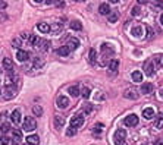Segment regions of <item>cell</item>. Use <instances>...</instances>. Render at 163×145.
I'll list each match as a JSON object with an SVG mask.
<instances>
[{"instance_id":"39","label":"cell","mask_w":163,"mask_h":145,"mask_svg":"<svg viewBox=\"0 0 163 145\" xmlns=\"http://www.w3.org/2000/svg\"><path fill=\"white\" fill-rule=\"evenodd\" d=\"M77 133V129L75 128H68V131H66V135L68 136H72V135H75Z\"/></svg>"},{"instance_id":"40","label":"cell","mask_w":163,"mask_h":145,"mask_svg":"<svg viewBox=\"0 0 163 145\" xmlns=\"http://www.w3.org/2000/svg\"><path fill=\"white\" fill-rule=\"evenodd\" d=\"M60 30H62V25H60V23H56V25L52 27V31H53V32H59Z\"/></svg>"},{"instance_id":"18","label":"cell","mask_w":163,"mask_h":145,"mask_svg":"<svg viewBox=\"0 0 163 145\" xmlns=\"http://www.w3.org/2000/svg\"><path fill=\"white\" fill-rule=\"evenodd\" d=\"M55 126H56V129L63 128V126H65V117H62V116H56V117H55Z\"/></svg>"},{"instance_id":"41","label":"cell","mask_w":163,"mask_h":145,"mask_svg":"<svg viewBox=\"0 0 163 145\" xmlns=\"http://www.w3.org/2000/svg\"><path fill=\"white\" fill-rule=\"evenodd\" d=\"M9 131V125L8 123H2V135H5V132Z\"/></svg>"},{"instance_id":"38","label":"cell","mask_w":163,"mask_h":145,"mask_svg":"<svg viewBox=\"0 0 163 145\" xmlns=\"http://www.w3.org/2000/svg\"><path fill=\"white\" fill-rule=\"evenodd\" d=\"M140 13H141V9H140L138 6H134L132 8V15L134 16H140Z\"/></svg>"},{"instance_id":"4","label":"cell","mask_w":163,"mask_h":145,"mask_svg":"<svg viewBox=\"0 0 163 145\" xmlns=\"http://www.w3.org/2000/svg\"><path fill=\"white\" fill-rule=\"evenodd\" d=\"M143 69H144V72H146V75H147V76H153V75L156 74V67H154V65H153V62H151V60L146 62V63H144V66H143Z\"/></svg>"},{"instance_id":"32","label":"cell","mask_w":163,"mask_h":145,"mask_svg":"<svg viewBox=\"0 0 163 145\" xmlns=\"http://www.w3.org/2000/svg\"><path fill=\"white\" fill-rule=\"evenodd\" d=\"M102 52H104V53H107V54H110V56H112L113 48H112L109 44H103V45H102Z\"/></svg>"},{"instance_id":"35","label":"cell","mask_w":163,"mask_h":145,"mask_svg":"<svg viewBox=\"0 0 163 145\" xmlns=\"http://www.w3.org/2000/svg\"><path fill=\"white\" fill-rule=\"evenodd\" d=\"M154 35H156V34H154L153 28H151V27H147V38H148V40H153Z\"/></svg>"},{"instance_id":"36","label":"cell","mask_w":163,"mask_h":145,"mask_svg":"<svg viewBox=\"0 0 163 145\" xmlns=\"http://www.w3.org/2000/svg\"><path fill=\"white\" fill-rule=\"evenodd\" d=\"M32 111H34V114L41 116V114H43V107H40V106H34V107H32Z\"/></svg>"},{"instance_id":"28","label":"cell","mask_w":163,"mask_h":145,"mask_svg":"<svg viewBox=\"0 0 163 145\" xmlns=\"http://www.w3.org/2000/svg\"><path fill=\"white\" fill-rule=\"evenodd\" d=\"M71 28L75 30V31H81L82 30V25L79 21H71Z\"/></svg>"},{"instance_id":"21","label":"cell","mask_w":163,"mask_h":145,"mask_svg":"<svg viewBox=\"0 0 163 145\" xmlns=\"http://www.w3.org/2000/svg\"><path fill=\"white\" fill-rule=\"evenodd\" d=\"M27 142H28V145H38L40 144V138L37 135H30L27 138Z\"/></svg>"},{"instance_id":"31","label":"cell","mask_w":163,"mask_h":145,"mask_svg":"<svg viewBox=\"0 0 163 145\" xmlns=\"http://www.w3.org/2000/svg\"><path fill=\"white\" fill-rule=\"evenodd\" d=\"M12 135H13V139L18 142V141H21V138H22V132L19 131V129H13L12 131Z\"/></svg>"},{"instance_id":"23","label":"cell","mask_w":163,"mask_h":145,"mask_svg":"<svg viewBox=\"0 0 163 145\" xmlns=\"http://www.w3.org/2000/svg\"><path fill=\"white\" fill-rule=\"evenodd\" d=\"M153 116H154V110H153L151 107L143 110V117H144V119H151Z\"/></svg>"},{"instance_id":"37","label":"cell","mask_w":163,"mask_h":145,"mask_svg":"<svg viewBox=\"0 0 163 145\" xmlns=\"http://www.w3.org/2000/svg\"><path fill=\"white\" fill-rule=\"evenodd\" d=\"M37 41H38V38H37L35 35H30V38H28V43H30L31 45H35V44H37Z\"/></svg>"},{"instance_id":"10","label":"cell","mask_w":163,"mask_h":145,"mask_svg":"<svg viewBox=\"0 0 163 145\" xmlns=\"http://www.w3.org/2000/svg\"><path fill=\"white\" fill-rule=\"evenodd\" d=\"M57 107L59 109H66L68 106H69V98H66L65 95H60V97H57Z\"/></svg>"},{"instance_id":"30","label":"cell","mask_w":163,"mask_h":145,"mask_svg":"<svg viewBox=\"0 0 163 145\" xmlns=\"http://www.w3.org/2000/svg\"><path fill=\"white\" fill-rule=\"evenodd\" d=\"M43 65H44V60H43L41 57H35V59H34V67H35V69H41Z\"/></svg>"},{"instance_id":"27","label":"cell","mask_w":163,"mask_h":145,"mask_svg":"<svg viewBox=\"0 0 163 145\" xmlns=\"http://www.w3.org/2000/svg\"><path fill=\"white\" fill-rule=\"evenodd\" d=\"M107 19H109V22H112V23H113V22H116V21L119 19V13L116 12V10H112V12H110V15L107 16Z\"/></svg>"},{"instance_id":"48","label":"cell","mask_w":163,"mask_h":145,"mask_svg":"<svg viewBox=\"0 0 163 145\" xmlns=\"http://www.w3.org/2000/svg\"><path fill=\"white\" fill-rule=\"evenodd\" d=\"M119 145H128V144H126V142H122V144H119Z\"/></svg>"},{"instance_id":"47","label":"cell","mask_w":163,"mask_h":145,"mask_svg":"<svg viewBox=\"0 0 163 145\" xmlns=\"http://www.w3.org/2000/svg\"><path fill=\"white\" fill-rule=\"evenodd\" d=\"M160 23H162V25H163V13L160 15Z\"/></svg>"},{"instance_id":"25","label":"cell","mask_w":163,"mask_h":145,"mask_svg":"<svg viewBox=\"0 0 163 145\" xmlns=\"http://www.w3.org/2000/svg\"><path fill=\"white\" fill-rule=\"evenodd\" d=\"M131 76H132V79H134L135 82H141V81H143V74H141L140 70H134Z\"/></svg>"},{"instance_id":"44","label":"cell","mask_w":163,"mask_h":145,"mask_svg":"<svg viewBox=\"0 0 163 145\" xmlns=\"http://www.w3.org/2000/svg\"><path fill=\"white\" fill-rule=\"evenodd\" d=\"M0 8H2V10L6 9V8H8V3H6V2H2V3H0Z\"/></svg>"},{"instance_id":"14","label":"cell","mask_w":163,"mask_h":145,"mask_svg":"<svg viewBox=\"0 0 163 145\" xmlns=\"http://www.w3.org/2000/svg\"><path fill=\"white\" fill-rule=\"evenodd\" d=\"M103 128H104V126H103L102 123H96L94 128H93V135H94L96 138H99V136L103 133Z\"/></svg>"},{"instance_id":"24","label":"cell","mask_w":163,"mask_h":145,"mask_svg":"<svg viewBox=\"0 0 163 145\" xmlns=\"http://www.w3.org/2000/svg\"><path fill=\"white\" fill-rule=\"evenodd\" d=\"M88 60H90V63H93V65L96 63V60H97V52L94 50V48H91V50H90V54H88Z\"/></svg>"},{"instance_id":"2","label":"cell","mask_w":163,"mask_h":145,"mask_svg":"<svg viewBox=\"0 0 163 145\" xmlns=\"http://www.w3.org/2000/svg\"><path fill=\"white\" fill-rule=\"evenodd\" d=\"M16 92H18V89H16L15 84L8 85L6 88H3V98L5 100H10V98H13V97L16 95Z\"/></svg>"},{"instance_id":"22","label":"cell","mask_w":163,"mask_h":145,"mask_svg":"<svg viewBox=\"0 0 163 145\" xmlns=\"http://www.w3.org/2000/svg\"><path fill=\"white\" fill-rule=\"evenodd\" d=\"M154 128H157V129L163 128V113H159L157 119L154 120Z\"/></svg>"},{"instance_id":"8","label":"cell","mask_w":163,"mask_h":145,"mask_svg":"<svg viewBox=\"0 0 163 145\" xmlns=\"http://www.w3.org/2000/svg\"><path fill=\"white\" fill-rule=\"evenodd\" d=\"M35 47L38 48V50H41V52H46V50H49V47H50V41L38 38V41H37Z\"/></svg>"},{"instance_id":"16","label":"cell","mask_w":163,"mask_h":145,"mask_svg":"<svg viewBox=\"0 0 163 145\" xmlns=\"http://www.w3.org/2000/svg\"><path fill=\"white\" fill-rule=\"evenodd\" d=\"M66 45H68V48H69V50H75V48L79 45V41L77 40V38H71V40H69L68 43H66Z\"/></svg>"},{"instance_id":"11","label":"cell","mask_w":163,"mask_h":145,"mask_svg":"<svg viewBox=\"0 0 163 145\" xmlns=\"http://www.w3.org/2000/svg\"><path fill=\"white\" fill-rule=\"evenodd\" d=\"M3 69L8 72V74H9V72H13V62L9 57H5L3 59Z\"/></svg>"},{"instance_id":"13","label":"cell","mask_w":163,"mask_h":145,"mask_svg":"<svg viewBox=\"0 0 163 145\" xmlns=\"http://www.w3.org/2000/svg\"><path fill=\"white\" fill-rule=\"evenodd\" d=\"M10 119H12V122H13L15 125L21 123V120H22V114H21V111H19V110H15V111L12 113Z\"/></svg>"},{"instance_id":"19","label":"cell","mask_w":163,"mask_h":145,"mask_svg":"<svg viewBox=\"0 0 163 145\" xmlns=\"http://www.w3.org/2000/svg\"><path fill=\"white\" fill-rule=\"evenodd\" d=\"M118 66H119V62L116 60V59H112V60L109 62V69H110V72H109V74H112V72L115 74V72L118 70Z\"/></svg>"},{"instance_id":"7","label":"cell","mask_w":163,"mask_h":145,"mask_svg":"<svg viewBox=\"0 0 163 145\" xmlns=\"http://www.w3.org/2000/svg\"><path fill=\"white\" fill-rule=\"evenodd\" d=\"M124 123H125V126H135V125H138V116H135V114L126 116L125 120H124Z\"/></svg>"},{"instance_id":"12","label":"cell","mask_w":163,"mask_h":145,"mask_svg":"<svg viewBox=\"0 0 163 145\" xmlns=\"http://www.w3.org/2000/svg\"><path fill=\"white\" fill-rule=\"evenodd\" d=\"M99 13L100 15H110V6H109V3H102L100 6H99Z\"/></svg>"},{"instance_id":"33","label":"cell","mask_w":163,"mask_h":145,"mask_svg":"<svg viewBox=\"0 0 163 145\" xmlns=\"http://www.w3.org/2000/svg\"><path fill=\"white\" fill-rule=\"evenodd\" d=\"M12 47H13V48H18V50H19V47H21V38L15 37V38L12 40Z\"/></svg>"},{"instance_id":"45","label":"cell","mask_w":163,"mask_h":145,"mask_svg":"<svg viewBox=\"0 0 163 145\" xmlns=\"http://www.w3.org/2000/svg\"><path fill=\"white\" fill-rule=\"evenodd\" d=\"M154 145H163V141H162V139H159V141H156V142H154Z\"/></svg>"},{"instance_id":"26","label":"cell","mask_w":163,"mask_h":145,"mask_svg":"<svg viewBox=\"0 0 163 145\" xmlns=\"http://www.w3.org/2000/svg\"><path fill=\"white\" fill-rule=\"evenodd\" d=\"M69 48H68V45L65 44V45H62V47H59V50H57V54H60V56H63V57H66L68 54H69Z\"/></svg>"},{"instance_id":"20","label":"cell","mask_w":163,"mask_h":145,"mask_svg":"<svg viewBox=\"0 0 163 145\" xmlns=\"http://www.w3.org/2000/svg\"><path fill=\"white\" fill-rule=\"evenodd\" d=\"M68 92L71 94L72 97H78V95H81V91H79V88H78L77 85H72V87H69V88H68Z\"/></svg>"},{"instance_id":"46","label":"cell","mask_w":163,"mask_h":145,"mask_svg":"<svg viewBox=\"0 0 163 145\" xmlns=\"http://www.w3.org/2000/svg\"><path fill=\"white\" fill-rule=\"evenodd\" d=\"M159 97H160V98L163 100V89H160V92H159Z\"/></svg>"},{"instance_id":"1","label":"cell","mask_w":163,"mask_h":145,"mask_svg":"<svg viewBox=\"0 0 163 145\" xmlns=\"http://www.w3.org/2000/svg\"><path fill=\"white\" fill-rule=\"evenodd\" d=\"M37 128V122H35V119L31 117V116H27L24 119V125H22V129L27 131V132H31Z\"/></svg>"},{"instance_id":"3","label":"cell","mask_w":163,"mask_h":145,"mask_svg":"<svg viewBox=\"0 0 163 145\" xmlns=\"http://www.w3.org/2000/svg\"><path fill=\"white\" fill-rule=\"evenodd\" d=\"M125 138H126V132H125L124 129H118V131L115 132L113 141H115V144H116V145H119V144L125 142Z\"/></svg>"},{"instance_id":"15","label":"cell","mask_w":163,"mask_h":145,"mask_svg":"<svg viewBox=\"0 0 163 145\" xmlns=\"http://www.w3.org/2000/svg\"><path fill=\"white\" fill-rule=\"evenodd\" d=\"M16 57H18L19 62H25L30 56H28V53H27L25 50H21V48H19V50L16 52Z\"/></svg>"},{"instance_id":"5","label":"cell","mask_w":163,"mask_h":145,"mask_svg":"<svg viewBox=\"0 0 163 145\" xmlns=\"http://www.w3.org/2000/svg\"><path fill=\"white\" fill-rule=\"evenodd\" d=\"M124 97L128 100H137L138 98V91L135 88H128L124 91Z\"/></svg>"},{"instance_id":"43","label":"cell","mask_w":163,"mask_h":145,"mask_svg":"<svg viewBox=\"0 0 163 145\" xmlns=\"http://www.w3.org/2000/svg\"><path fill=\"white\" fill-rule=\"evenodd\" d=\"M151 5H154V6H159V8H163V2H151Z\"/></svg>"},{"instance_id":"17","label":"cell","mask_w":163,"mask_h":145,"mask_svg":"<svg viewBox=\"0 0 163 145\" xmlns=\"http://www.w3.org/2000/svg\"><path fill=\"white\" fill-rule=\"evenodd\" d=\"M141 92L143 94H150V92H153V84H150V82H146V84H143L141 85Z\"/></svg>"},{"instance_id":"42","label":"cell","mask_w":163,"mask_h":145,"mask_svg":"<svg viewBox=\"0 0 163 145\" xmlns=\"http://www.w3.org/2000/svg\"><path fill=\"white\" fill-rule=\"evenodd\" d=\"M91 110H93V106H90V104H88V106H84V111H85V113H90Z\"/></svg>"},{"instance_id":"29","label":"cell","mask_w":163,"mask_h":145,"mask_svg":"<svg viewBox=\"0 0 163 145\" xmlns=\"http://www.w3.org/2000/svg\"><path fill=\"white\" fill-rule=\"evenodd\" d=\"M132 35L137 37V38L141 37V35H143V28H141V27H134V28H132Z\"/></svg>"},{"instance_id":"6","label":"cell","mask_w":163,"mask_h":145,"mask_svg":"<svg viewBox=\"0 0 163 145\" xmlns=\"http://www.w3.org/2000/svg\"><path fill=\"white\" fill-rule=\"evenodd\" d=\"M82 125H84V116H74V117L71 119V128L78 129V128H81Z\"/></svg>"},{"instance_id":"34","label":"cell","mask_w":163,"mask_h":145,"mask_svg":"<svg viewBox=\"0 0 163 145\" xmlns=\"http://www.w3.org/2000/svg\"><path fill=\"white\" fill-rule=\"evenodd\" d=\"M90 94H91V89H90L88 87L82 88V91H81V95L84 97V98H88V97H90Z\"/></svg>"},{"instance_id":"9","label":"cell","mask_w":163,"mask_h":145,"mask_svg":"<svg viewBox=\"0 0 163 145\" xmlns=\"http://www.w3.org/2000/svg\"><path fill=\"white\" fill-rule=\"evenodd\" d=\"M37 30L40 32H43V34H47V32L52 31V27L49 25L47 22H40V23H37Z\"/></svg>"}]
</instances>
